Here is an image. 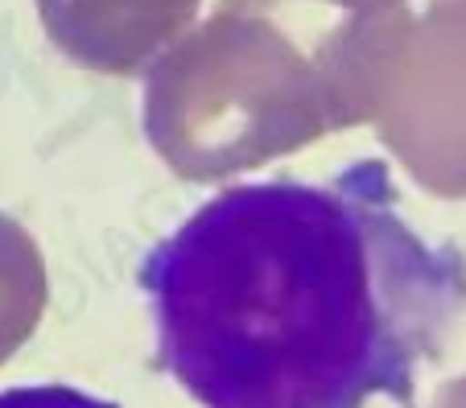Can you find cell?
I'll return each mask as SVG.
<instances>
[{"mask_svg":"<svg viewBox=\"0 0 466 408\" xmlns=\"http://www.w3.org/2000/svg\"><path fill=\"white\" fill-rule=\"evenodd\" d=\"M137 281L161 367L203 408H413L466 313V252L405 219L380 157L219 190Z\"/></svg>","mask_w":466,"mask_h":408,"instance_id":"obj_1","label":"cell"},{"mask_svg":"<svg viewBox=\"0 0 466 408\" xmlns=\"http://www.w3.org/2000/svg\"><path fill=\"white\" fill-rule=\"evenodd\" d=\"M203 0H37L42 25L96 71H137L190 25Z\"/></svg>","mask_w":466,"mask_h":408,"instance_id":"obj_2","label":"cell"},{"mask_svg":"<svg viewBox=\"0 0 466 408\" xmlns=\"http://www.w3.org/2000/svg\"><path fill=\"white\" fill-rule=\"evenodd\" d=\"M0 408H120L116 400H99L71 383H29V388H5Z\"/></svg>","mask_w":466,"mask_h":408,"instance_id":"obj_3","label":"cell"}]
</instances>
